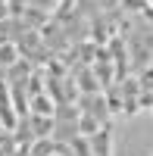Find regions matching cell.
<instances>
[{"instance_id":"cell-1","label":"cell","mask_w":153,"mask_h":156,"mask_svg":"<svg viewBox=\"0 0 153 156\" xmlns=\"http://www.w3.org/2000/svg\"><path fill=\"white\" fill-rule=\"evenodd\" d=\"M112 134H116V125H112V122H106L97 134H91V137H87L91 153L94 156H112V147H116V137H112Z\"/></svg>"},{"instance_id":"cell-2","label":"cell","mask_w":153,"mask_h":156,"mask_svg":"<svg viewBox=\"0 0 153 156\" xmlns=\"http://www.w3.org/2000/svg\"><path fill=\"white\" fill-rule=\"evenodd\" d=\"M19 62V47L16 44H0V66H16Z\"/></svg>"}]
</instances>
